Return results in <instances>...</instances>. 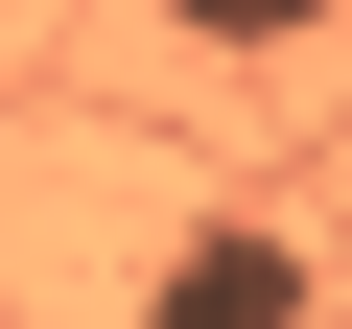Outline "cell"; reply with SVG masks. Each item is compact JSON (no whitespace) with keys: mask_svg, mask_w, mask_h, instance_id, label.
Instances as JSON below:
<instances>
[{"mask_svg":"<svg viewBox=\"0 0 352 329\" xmlns=\"http://www.w3.org/2000/svg\"><path fill=\"white\" fill-rule=\"evenodd\" d=\"M141 329H329V259H305L282 212H212V235H164Z\"/></svg>","mask_w":352,"mask_h":329,"instance_id":"cell-1","label":"cell"},{"mask_svg":"<svg viewBox=\"0 0 352 329\" xmlns=\"http://www.w3.org/2000/svg\"><path fill=\"white\" fill-rule=\"evenodd\" d=\"M141 24H164V47H305L329 0H141Z\"/></svg>","mask_w":352,"mask_h":329,"instance_id":"cell-2","label":"cell"}]
</instances>
